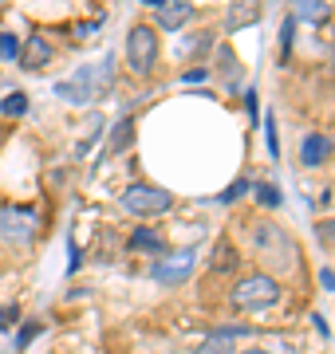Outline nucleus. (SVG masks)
Here are the masks:
<instances>
[{
  "mask_svg": "<svg viewBox=\"0 0 335 354\" xmlns=\"http://www.w3.org/2000/svg\"><path fill=\"white\" fill-rule=\"evenodd\" d=\"M107 87H111V59H107L103 67H79L75 79L55 83V95H60V99H67V102H75V106H83V102L99 99Z\"/></svg>",
  "mask_w": 335,
  "mask_h": 354,
  "instance_id": "obj_1",
  "label": "nucleus"
},
{
  "mask_svg": "<svg viewBox=\"0 0 335 354\" xmlns=\"http://www.w3.org/2000/svg\"><path fill=\"white\" fill-rule=\"evenodd\" d=\"M276 299H280V283L272 276H264V272L245 276L233 288V307L237 311H260V307H272Z\"/></svg>",
  "mask_w": 335,
  "mask_h": 354,
  "instance_id": "obj_2",
  "label": "nucleus"
},
{
  "mask_svg": "<svg viewBox=\"0 0 335 354\" xmlns=\"http://www.w3.org/2000/svg\"><path fill=\"white\" fill-rule=\"evenodd\" d=\"M158 59V36L150 24H134L127 36V64L134 75H150Z\"/></svg>",
  "mask_w": 335,
  "mask_h": 354,
  "instance_id": "obj_3",
  "label": "nucleus"
},
{
  "mask_svg": "<svg viewBox=\"0 0 335 354\" xmlns=\"http://www.w3.org/2000/svg\"><path fill=\"white\" fill-rule=\"evenodd\" d=\"M170 205H174V197L166 189H158V185H127L123 189V209L134 216H158L166 213Z\"/></svg>",
  "mask_w": 335,
  "mask_h": 354,
  "instance_id": "obj_4",
  "label": "nucleus"
},
{
  "mask_svg": "<svg viewBox=\"0 0 335 354\" xmlns=\"http://www.w3.org/2000/svg\"><path fill=\"white\" fill-rule=\"evenodd\" d=\"M257 248L269 260H284V264H292L296 256V244L288 241V232H280V225H257Z\"/></svg>",
  "mask_w": 335,
  "mask_h": 354,
  "instance_id": "obj_5",
  "label": "nucleus"
},
{
  "mask_svg": "<svg viewBox=\"0 0 335 354\" xmlns=\"http://www.w3.org/2000/svg\"><path fill=\"white\" fill-rule=\"evenodd\" d=\"M190 268H194V252H174L170 260H158V264L150 268V276H154L158 283H181V279L190 276Z\"/></svg>",
  "mask_w": 335,
  "mask_h": 354,
  "instance_id": "obj_6",
  "label": "nucleus"
},
{
  "mask_svg": "<svg viewBox=\"0 0 335 354\" xmlns=\"http://www.w3.org/2000/svg\"><path fill=\"white\" fill-rule=\"evenodd\" d=\"M150 8H154V16H158V24L162 28H181L190 16H194V8L185 4V0H150Z\"/></svg>",
  "mask_w": 335,
  "mask_h": 354,
  "instance_id": "obj_7",
  "label": "nucleus"
},
{
  "mask_svg": "<svg viewBox=\"0 0 335 354\" xmlns=\"http://www.w3.org/2000/svg\"><path fill=\"white\" fill-rule=\"evenodd\" d=\"M48 59H52V44L44 36H28V44L20 48V64L28 71H39V67H48Z\"/></svg>",
  "mask_w": 335,
  "mask_h": 354,
  "instance_id": "obj_8",
  "label": "nucleus"
},
{
  "mask_svg": "<svg viewBox=\"0 0 335 354\" xmlns=\"http://www.w3.org/2000/svg\"><path fill=\"white\" fill-rule=\"evenodd\" d=\"M332 158V138L327 134H308L304 146H300V162L304 165H323Z\"/></svg>",
  "mask_w": 335,
  "mask_h": 354,
  "instance_id": "obj_9",
  "label": "nucleus"
},
{
  "mask_svg": "<svg viewBox=\"0 0 335 354\" xmlns=\"http://www.w3.org/2000/svg\"><path fill=\"white\" fill-rule=\"evenodd\" d=\"M241 335H248V330H245V327L217 330V335H209V339L201 342V351H197V354H233V342L241 339Z\"/></svg>",
  "mask_w": 335,
  "mask_h": 354,
  "instance_id": "obj_10",
  "label": "nucleus"
},
{
  "mask_svg": "<svg viewBox=\"0 0 335 354\" xmlns=\"http://www.w3.org/2000/svg\"><path fill=\"white\" fill-rule=\"evenodd\" d=\"M257 20H260V4H233V8H229V20H225V28H229V32H237V28L257 24Z\"/></svg>",
  "mask_w": 335,
  "mask_h": 354,
  "instance_id": "obj_11",
  "label": "nucleus"
},
{
  "mask_svg": "<svg viewBox=\"0 0 335 354\" xmlns=\"http://www.w3.org/2000/svg\"><path fill=\"white\" fill-rule=\"evenodd\" d=\"M130 248H134V252H162L166 244H162V236H158V232H150V228H138V232L130 236Z\"/></svg>",
  "mask_w": 335,
  "mask_h": 354,
  "instance_id": "obj_12",
  "label": "nucleus"
},
{
  "mask_svg": "<svg viewBox=\"0 0 335 354\" xmlns=\"http://www.w3.org/2000/svg\"><path fill=\"white\" fill-rule=\"evenodd\" d=\"M28 111V95L24 91H12L8 99H0V114H8V118H20Z\"/></svg>",
  "mask_w": 335,
  "mask_h": 354,
  "instance_id": "obj_13",
  "label": "nucleus"
},
{
  "mask_svg": "<svg viewBox=\"0 0 335 354\" xmlns=\"http://www.w3.org/2000/svg\"><path fill=\"white\" fill-rule=\"evenodd\" d=\"M296 16L300 20H311V24H320L323 16H327V4H323V0H304V4H296Z\"/></svg>",
  "mask_w": 335,
  "mask_h": 354,
  "instance_id": "obj_14",
  "label": "nucleus"
},
{
  "mask_svg": "<svg viewBox=\"0 0 335 354\" xmlns=\"http://www.w3.org/2000/svg\"><path fill=\"white\" fill-rule=\"evenodd\" d=\"M130 138H134V122H130V118H123V122L115 127V138H111V150H107V153H118Z\"/></svg>",
  "mask_w": 335,
  "mask_h": 354,
  "instance_id": "obj_15",
  "label": "nucleus"
},
{
  "mask_svg": "<svg viewBox=\"0 0 335 354\" xmlns=\"http://www.w3.org/2000/svg\"><path fill=\"white\" fill-rule=\"evenodd\" d=\"M213 268H217V272H229V268H237V252H233L225 241H221L217 252H213Z\"/></svg>",
  "mask_w": 335,
  "mask_h": 354,
  "instance_id": "obj_16",
  "label": "nucleus"
},
{
  "mask_svg": "<svg viewBox=\"0 0 335 354\" xmlns=\"http://www.w3.org/2000/svg\"><path fill=\"white\" fill-rule=\"evenodd\" d=\"M0 59H20V39L12 32H0Z\"/></svg>",
  "mask_w": 335,
  "mask_h": 354,
  "instance_id": "obj_17",
  "label": "nucleus"
},
{
  "mask_svg": "<svg viewBox=\"0 0 335 354\" xmlns=\"http://www.w3.org/2000/svg\"><path fill=\"white\" fill-rule=\"evenodd\" d=\"M257 201L264 205V209H276V205H280V189H276V185H257Z\"/></svg>",
  "mask_w": 335,
  "mask_h": 354,
  "instance_id": "obj_18",
  "label": "nucleus"
},
{
  "mask_svg": "<svg viewBox=\"0 0 335 354\" xmlns=\"http://www.w3.org/2000/svg\"><path fill=\"white\" fill-rule=\"evenodd\" d=\"M316 232H320L323 248H332V252H335V221H323V225H316Z\"/></svg>",
  "mask_w": 335,
  "mask_h": 354,
  "instance_id": "obj_19",
  "label": "nucleus"
},
{
  "mask_svg": "<svg viewBox=\"0 0 335 354\" xmlns=\"http://www.w3.org/2000/svg\"><path fill=\"white\" fill-rule=\"evenodd\" d=\"M245 189H248V181H233V185H229V189H225V193H221L217 201H221V205H229V201H237V197H241V193H245Z\"/></svg>",
  "mask_w": 335,
  "mask_h": 354,
  "instance_id": "obj_20",
  "label": "nucleus"
},
{
  "mask_svg": "<svg viewBox=\"0 0 335 354\" xmlns=\"http://www.w3.org/2000/svg\"><path fill=\"white\" fill-rule=\"evenodd\" d=\"M16 315H20V307H16V304L0 307V327H8V323H16Z\"/></svg>",
  "mask_w": 335,
  "mask_h": 354,
  "instance_id": "obj_21",
  "label": "nucleus"
},
{
  "mask_svg": "<svg viewBox=\"0 0 335 354\" xmlns=\"http://www.w3.org/2000/svg\"><path fill=\"white\" fill-rule=\"evenodd\" d=\"M36 335H39V323H28V327L20 330V346H28V342L36 339Z\"/></svg>",
  "mask_w": 335,
  "mask_h": 354,
  "instance_id": "obj_22",
  "label": "nucleus"
},
{
  "mask_svg": "<svg viewBox=\"0 0 335 354\" xmlns=\"http://www.w3.org/2000/svg\"><path fill=\"white\" fill-rule=\"evenodd\" d=\"M264 130H269V150H272V158L280 153V142H276V134H272V114L264 118Z\"/></svg>",
  "mask_w": 335,
  "mask_h": 354,
  "instance_id": "obj_23",
  "label": "nucleus"
},
{
  "mask_svg": "<svg viewBox=\"0 0 335 354\" xmlns=\"http://www.w3.org/2000/svg\"><path fill=\"white\" fill-rule=\"evenodd\" d=\"M320 283L327 291H335V272H332V268H323V272H320Z\"/></svg>",
  "mask_w": 335,
  "mask_h": 354,
  "instance_id": "obj_24",
  "label": "nucleus"
},
{
  "mask_svg": "<svg viewBox=\"0 0 335 354\" xmlns=\"http://www.w3.org/2000/svg\"><path fill=\"white\" fill-rule=\"evenodd\" d=\"M237 354H272V351H237Z\"/></svg>",
  "mask_w": 335,
  "mask_h": 354,
  "instance_id": "obj_25",
  "label": "nucleus"
}]
</instances>
